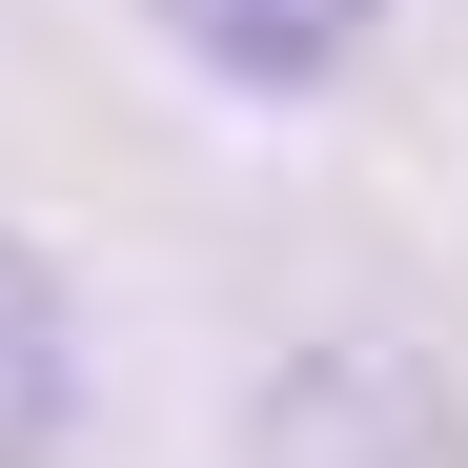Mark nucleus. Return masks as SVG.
Instances as JSON below:
<instances>
[{
    "mask_svg": "<svg viewBox=\"0 0 468 468\" xmlns=\"http://www.w3.org/2000/svg\"><path fill=\"white\" fill-rule=\"evenodd\" d=\"M61 408H82V326H61V285L0 245V468L61 448Z\"/></svg>",
    "mask_w": 468,
    "mask_h": 468,
    "instance_id": "3",
    "label": "nucleus"
},
{
    "mask_svg": "<svg viewBox=\"0 0 468 468\" xmlns=\"http://www.w3.org/2000/svg\"><path fill=\"white\" fill-rule=\"evenodd\" d=\"M204 82H245V102H305V82H346V61L387 41V0H143Z\"/></svg>",
    "mask_w": 468,
    "mask_h": 468,
    "instance_id": "2",
    "label": "nucleus"
},
{
    "mask_svg": "<svg viewBox=\"0 0 468 468\" xmlns=\"http://www.w3.org/2000/svg\"><path fill=\"white\" fill-rule=\"evenodd\" d=\"M265 468H468V428H448V387L408 367V346H305L285 387H265V428H245Z\"/></svg>",
    "mask_w": 468,
    "mask_h": 468,
    "instance_id": "1",
    "label": "nucleus"
}]
</instances>
